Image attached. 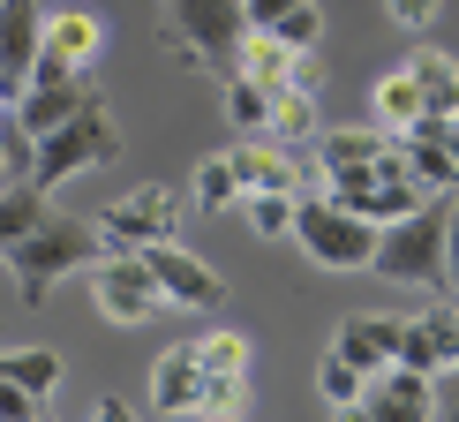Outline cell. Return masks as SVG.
<instances>
[{"mask_svg":"<svg viewBox=\"0 0 459 422\" xmlns=\"http://www.w3.org/2000/svg\"><path fill=\"white\" fill-rule=\"evenodd\" d=\"M241 38H248L241 0H159V46L174 53L181 68H196V75L234 84Z\"/></svg>","mask_w":459,"mask_h":422,"instance_id":"obj_1","label":"cell"},{"mask_svg":"<svg viewBox=\"0 0 459 422\" xmlns=\"http://www.w3.org/2000/svg\"><path fill=\"white\" fill-rule=\"evenodd\" d=\"M99 257H106V234L91 219H75V211H46V219L8 249V272H15V295L38 310L68 272H91Z\"/></svg>","mask_w":459,"mask_h":422,"instance_id":"obj_2","label":"cell"},{"mask_svg":"<svg viewBox=\"0 0 459 422\" xmlns=\"http://www.w3.org/2000/svg\"><path fill=\"white\" fill-rule=\"evenodd\" d=\"M294 242L309 249V264H324V272H369V257H377V226L361 211H347L339 197H324V189L294 197Z\"/></svg>","mask_w":459,"mask_h":422,"instance_id":"obj_3","label":"cell"},{"mask_svg":"<svg viewBox=\"0 0 459 422\" xmlns=\"http://www.w3.org/2000/svg\"><path fill=\"white\" fill-rule=\"evenodd\" d=\"M445 219H452V197H437L407 219L377 226V257L369 272L377 279H399V286H445Z\"/></svg>","mask_w":459,"mask_h":422,"instance_id":"obj_4","label":"cell"},{"mask_svg":"<svg viewBox=\"0 0 459 422\" xmlns=\"http://www.w3.org/2000/svg\"><path fill=\"white\" fill-rule=\"evenodd\" d=\"M113 151H121V121L106 113V99H91L75 121H61L53 136H38V159H30V181L46 189H61V181H75V174H91V166H106Z\"/></svg>","mask_w":459,"mask_h":422,"instance_id":"obj_5","label":"cell"},{"mask_svg":"<svg viewBox=\"0 0 459 422\" xmlns=\"http://www.w3.org/2000/svg\"><path fill=\"white\" fill-rule=\"evenodd\" d=\"M332 422H437V377L392 362V370H377L361 385L354 408H332Z\"/></svg>","mask_w":459,"mask_h":422,"instance_id":"obj_6","label":"cell"},{"mask_svg":"<svg viewBox=\"0 0 459 422\" xmlns=\"http://www.w3.org/2000/svg\"><path fill=\"white\" fill-rule=\"evenodd\" d=\"M174 219H181V204H174V189H166V181L128 189V197L99 219L106 257H136V249H151V242H174Z\"/></svg>","mask_w":459,"mask_h":422,"instance_id":"obj_7","label":"cell"},{"mask_svg":"<svg viewBox=\"0 0 459 422\" xmlns=\"http://www.w3.org/2000/svg\"><path fill=\"white\" fill-rule=\"evenodd\" d=\"M91 302H99V317H113V324H151L166 310V295H159V279H151L143 257H99L91 264Z\"/></svg>","mask_w":459,"mask_h":422,"instance_id":"obj_8","label":"cell"},{"mask_svg":"<svg viewBox=\"0 0 459 422\" xmlns=\"http://www.w3.org/2000/svg\"><path fill=\"white\" fill-rule=\"evenodd\" d=\"M91 99H99V84H91V75H75V68H46V61H38V68H30V84H23V99H15V121H23L30 136H53V128L75 121Z\"/></svg>","mask_w":459,"mask_h":422,"instance_id":"obj_9","label":"cell"},{"mask_svg":"<svg viewBox=\"0 0 459 422\" xmlns=\"http://www.w3.org/2000/svg\"><path fill=\"white\" fill-rule=\"evenodd\" d=\"M136 257L151 264V279H159V295L174 302V310H219V302H226V279L196 257V249H181V242H151V249H136Z\"/></svg>","mask_w":459,"mask_h":422,"instance_id":"obj_10","label":"cell"},{"mask_svg":"<svg viewBox=\"0 0 459 422\" xmlns=\"http://www.w3.org/2000/svg\"><path fill=\"white\" fill-rule=\"evenodd\" d=\"M38 46H46V8L38 0H0V99H23L30 68H38Z\"/></svg>","mask_w":459,"mask_h":422,"instance_id":"obj_11","label":"cell"},{"mask_svg":"<svg viewBox=\"0 0 459 422\" xmlns=\"http://www.w3.org/2000/svg\"><path fill=\"white\" fill-rule=\"evenodd\" d=\"M399 362L422 377L459 370V302H437L422 317H399Z\"/></svg>","mask_w":459,"mask_h":422,"instance_id":"obj_12","label":"cell"},{"mask_svg":"<svg viewBox=\"0 0 459 422\" xmlns=\"http://www.w3.org/2000/svg\"><path fill=\"white\" fill-rule=\"evenodd\" d=\"M234 75H248V84H264V91H316V53L279 46L272 31H248V38H241Z\"/></svg>","mask_w":459,"mask_h":422,"instance_id":"obj_13","label":"cell"},{"mask_svg":"<svg viewBox=\"0 0 459 422\" xmlns=\"http://www.w3.org/2000/svg\"><path fill=\"white\" fill-rule=\"evenodd\" d=\"M99 53H106V23H99L91 8H53V15H46V46H38V61H46V68L91 75Z\"/></svg>","mask_w":459,"mask_h":422,"instance_id":"obj_14","label":"cell"},{"mask_svg":"<svg viewBox=\"0 0 459 422\" xmlns=\"http://www.w3.org/2000/svg\"><path fill=\"white\" fill-rule=\"evenodd\" d=\"M332 355H347L361 377L392 370V362H399V317H385V310H361V317H347V324H339V339H332Z\"/></svg>","mask_w":459,"mask_h":422,"instance_id":"obj_15","label":"cell"},{"mask_svg":"<svg viewBox=\"0 0 459 422\" xmlns=\"http://www.w3.org/2000/svg\"><path fill=\"white\" fill-rule=\"evenodd\" d=\"M196 400H204L196 339H174V355H159V370H151V408L159 415H196Z\"/></svg>","mask_w":459,"mask_h":422,"instance_id":"obj_16","label":"cell"},{"mask_svg":"<svg viewBox=\"0 0 459 422\" xmlns=\"http://www.w3.org/2000/svg\"><path fill=\"white\" fill-rule=\"evenodd\" d=\"M407 75L422 84V113H459V61H452V53H437V46H414Z\"/></svg>","mask_w":459,"mask_h":422,"instance_id":"obj_17","label":"cell"},{"mask_svg":"<svg viewBox=\"0 0 459 422\" xmlns=\"http://www.w3.org/2000/svg\"><path fill=\"white\" fill-rule=\"evenodd\" d=\"M414 121H422V84H414L407 68H392L385 84H377V128H385V136H407Z\"/></svg>","mask_w":459,"mask_h":422,"instance_id":"obj_18","label":"cell"},{"mask_svg":"<svg viewBox=\"0 0 459 422\" xmlns=\"http://www.w3.org/2000/svg\"><path fill=\"white\" fill-rule=\"evenodd\" d=\"M46 211H53V197H46L38 181H15V189H0V257H8V249L23 242L30 226L46 219Z\"/></svg>","mask_w":459,"mask_h":422,"instance_id":"obj_19","label":"cell"},{"mask_svg":"<svg viewBox=\"0 0 459 422\" xmlns=\"http://www.w3.org/2000/svg\"><path fill=\"white\" fill-rule=\"evenodd\" d=\"M272 144H286V151H301L316 136V91H272V128H264Z\"/></svg>","mask_w":459,"mask_h":422,"instance_id":"obj_20","label":"cell"},{"mask_svg":"<svg viewBox=\"0 0 459 422\" xmlns=\"http://www.w3.org/2000/svg\"><path fill=\"white\" fill-rule=\"evenodd\" d=\"M0 377L46 400L53 385H61V355H53V347H0Z\"/></svg>","mask_w":459,"mask_h":422,"instance_id":"obj_21","label":"cell"},{"mask_svg":"<svg viewBox=\"0 0 459 422\" xmlns=\"http://www.w3.org/2000/svg\"><path fill=\"white\" fill-rule=\"evenodd\" d=\"M188 339H196V362H204V377H248V332L219 324V332H188Z\"/></svg>","mask_w":459,"mask_h":422,"instance_id":"obj_22","label":"cell"},{"mask_svg":"<svg viewBox=\"0 0 459 422\" xmlns=\"http://www.w3.org/2000/svg\"><path fill=\"white\" fill-rule=\"evenodd\" d=\"M226 121H234V136H264V128H272V91L234 75V84H226Z\"/></svg>","mask_w":459,"mask_h":422,"instance_id":"obj_23","label":"cell"},{"mask_svg":"<svg viewBox=\"0 0 459 422\" xmlns=\"http://www.w3.org/2000/svg\"><path fill=\"white\" fill-rule=\"evenodd\" d=\"M30 159H38V136L15 121V106H0V189L30 181Z\"/></svg>","mask_w":459,"mask_h":422,"instance_id":"obj_24","label":"cell"},{"mask_svg":"<svg viewBox=\"0 0 459 422\" xmlns=\"http://www.w3.org/2000/svg\"><path fill=\"white\" fill-rule=\"evenodd\" d=\"M241 211H248V226H256L264 242L294 234V197H286V189H241Z\"/></svg>","mask_w":459,"mask_h":422,"instance_id":"obj_25","label":"cell"},{"mask_svg":"<svg viewBox=\"0 0 459 422\" xmlns=\"http://www.w3.org/2000/svg\"><path fill=\"white\" fill-rule=\"evenodd\" d=\"M226 204H241V181H234V166H226V151H219V159L196 166V211H226Z\"/></svg>","mask_w":459,"mask_h":422,"instance_id":"obj_26","label":"cell"},{"mask_svg":"<svg viewBox=\"0 0 459 422\" xmlns=\"http://www.w3.org/2000/svg\"><path fill=\"white\" fill-rule=\"evenodd\" d=\"M361 385H369V377H361L347 355H324V362H316V392L332 400V408H354V400H361Z\"/></svg>","mask_w":459,"mask_h":422,"instance_id":"obj_27","label":"cell"},{"mask_svg":"<svg viewBox=\"0 0 459 422\" xmlns=\"http://www.w3.org/2000/svg\"><path fill=\"white\" fill-rule=\"evenodd\" d=\"M272 38H279V46H294V53H316L324 46V8H316V0H301L294 15H279V23H272Z\"/></svg>","mask_w":459,"mask_h":422,"instance_id":"obj_28","label":"cell"},{"mask_svg":"<svg viewBox=\"0 0 459 422\" xmlns=\"http://www.w3.org/2000/svg\"><path fill=\"white\" fill-rule=\"evenodd\" d=\"M241 400H248V377H204L196 415H204V422H234V415H241Z\"/></svg>","mask_w":459,"mask_h":422,"instance_id":"obj_29","label":"cell"},{"mask_svg":"<svg viewBox=\"0 0 459 422\" xmlns=\"http://www.w3.org/2000/svg\"><path fill=\"white\" fill-rule=\"evenodd\" d=\"M46 415V400L38 392H23V385H8V377H0V422H38Z\"/></svg>","mask_w":459,"mask_h":422,"instance_id":"obj_30","label":"cell"},{"mask_svg":"<svg viewBox=\"0 0 459 422\" xmlns=\"http://www.w3.org/2000/svg\"><path fill=\"white\" fill-rule=\"evenodd\" d=\"M385 8H392L399 31H429L437 23V0H385Z\"/></svg>","mask_w":459,"mask_h":422,"instance_id":"obj_31","label":"cell"},{"mask_svg":"<svg viewBox=\"0 0 459 422\" xmlns=\"http://www.w3.org/2000/svg\"><path fill=\"white\" fill-rule=\"evenodd\" d=\"M301 0H241V15H248V31H272L279 15H294Z\"/></svg>","mask_w":459,"mask_h":422,"instance_id":"obj_32","label":"cell"},{"mask_svg":"<svg viewBox=\"0 0 459 422\" xmlns=\"http://www.w3.org/2000/svg\"><path fill=\"white\" fill-rule=\"evenodd\" d=\"M445 286L459 295V189H452V219H445Z\"/></svg>","mask_w":459,"mask_h":422,"instance_id":"obj_33","label":"cell"},{"mask_svg":"<svg viewBox=\"0 0 459 422\" xmlns=\"http://www.w3.org/2000/svg\"><path fill=\"white\" fill-rule=\"evenodd\" d=\"M437 422H459V370L437 377Z\"/></svg>","mask_w":459,"mask_h":422,"instance_id":"obj_34","label":"cell"},{"mask_svg":"<svg viewBox=\"0 0 459 422\" xmlns=\"http://www.w3.org/2000/svg\"><path fill=\"white\" fill-rule=\"evenodd\" d=\"M91 422H136V408H121V400H99V415Z\"/></svg>","mask_w":459,"mask_h":422,"instance_id":"obj_35","label":"cell"},{"mask_svg":"<svg viewBox=\"0 0 459 422\" xmlns=\"http://www.w3.org/2000/svg\"><path fill=\"white\" fill-rule=\"evenodd\" d=\"M445 151H452V166H459V113H445Z\"/></svg>","mask_w":459,"mask_h":422,"instance_id":"obj_36","label":"cell"},{"mask_svg":"<svg viewBox=\"0 0 459 422\" xmlns=\"http://www.w3.org/2000/svg\"><path fill=\"white\" fill-rule=\"evenodd\" d=\"M38 422H46V415H38Z\"/></svg>","mask_w":459,"mask_h":422,"instance_id":"obj_37","label":"cell"},{"mask_svg":"<svg viewBox=\"0 0 459 422\" xmlns=\"http://www.w3.org/2000/svg\"><path fill=\"white\" fill-rule=\"evenodd\" d=\"M0 106H8V99H0Z\"/></svg>","mask_w":459,"mask_h":422,"instance_id":"obj_38","label":"cell"},{"mask_svg":"<svg viewBox=\"0 0 459 422\" xmlns=\"http://www.w3.org/2000/svg\"><path fill=\"white\" fill-rule=\"evenodd\" d=\"M234 422H241V415H234Z\"/></svg>","mask_w":459,"mask_h":422,"instance_id":"obj_39","label":"cell"}]
</instances>
